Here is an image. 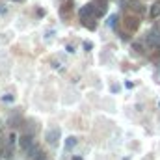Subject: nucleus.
Wrapping results in <instances>:
<instances>
[{
  "label": "nucleus",
  "instance_id": "f257e3e1",
  "mask_svg": "<svg viewBox=\"0 0 160 160\" xmlns=\"http://www.w3.org/2000/svg\"><path fill=\"white\" fill-rule=\"evenodd\" d=\"M145 43H147L149 47L160 48V28H155V30H151V32L147 34V39H145Z\"/></svg>",
  "mask_w": 160,
  "mask_h": 160
},
{
  "label": "nucleus",
  "instance_id": "f03ea898",
  "mask_svg": "<svg viewBox=\"0 0 160 160\" xmlns=\"http://www.w3.org/2000/svg\"><path fill=\"white\" fill-rule=\"evenodd\" d=\"M125 26L134 32V30H138V26H140V19H138L136 15H127V17H125Z\"/></svg>",
  "mask_w": 160,
  "mask_h": 160
},
{
  "label": "nucleus",
  "instance_id": "7ed1b4c3",
  "mask_svg": "<svg viewBox=\"0 0 160 160\" xmlns=\"http://www.w3.org/2000/svg\"><path fill=\"white\" fill-rule=\"evenodd\" d=\"M58 140H60V128H50L48 132H47V142H48V145H58Z\"/></svg>",
  "mask_w": 160,
  "mask_h": 160
},
{
  "label": "nucleus",
  "instance_id": "20e7f679",
  "mask_svg": "<svg viewBox=\"0 0 160 160\" xmlns=\"http://www.w3.org/2000/svg\"><path fill=\"white\" fill-rule=\"evenodd\" d=\"M95 13V2H91V4H86L82 9L78 11V15H80V19H88V17H91Z\"/></svg>",
  "mask_w": 160,
  "mask_h": 160
},
{
  "label": "nucleus",
  "instance_id": "39448f33",
  "mask_svg": "<svg viewBox=\"0 0 160 160\" xmlns=\"http://www.w3.org/2000/svg\"><path fill=\"white\" fill-rule=\"evenodd\" d=\"M21 147H22L24 151H30V149L34 147V136H32V134H24V136L21 138Z\"/></svg>",
  "mask_w": 160,
  "mask_h": 160
},
{
  "label": "nucleus",
  "instance_id": "423d86ee",
  "mask_svg": "<svg viewBox=\"0 0 160 160\" xmlns=\"http://www.w3.org/2000/svg\"><path fill=\"white\" fill-rule=\"evenodd\" d=\"M149 15H151V19H157V17H160V0H157V2L151 6Z\"/></svg>",
  "mask_w": 160,
  "mask_h": 160
},
{
  "label": "nucleus",
  "instance_id": "0eeeda50",
  "mask_svg": "<svg viewBox=\"0 0 160 160\" xmlns=\"http://www.w3.org/2000/svg\"><path fill=\"white\" fill-rule=\"evenodd\" d=\"M82 26H86L89 30H95L97 28V22H93V19H82Z\"/></svg>",
  "mask_w": 160,
  "mask_h": 160
},
{
  "label": "nucleus",
  "instance_id": "6e6552de",
  "mask_svg": "<svg viewBox=\"0 0 160 160\" xmlns=\"http://www.w3.org/2000/svg\"><path fill=\"white\" fill-rule=\"evenodd\" d=\"M75 145H77V138H75V136H69V138L65 140V149H67V151H71Z\"/></svg>",
  "mask_w": 160,
  "mask_h": 160
},
{
  "label": "nucleus",
  "instance_id": "1a4fd4ad",
  "mask_svg": "<svg viewBox=\"0 0 160 160\" xmlns=\"http://www.w3.org/2000/svg\"><path fill=\"white\" fill-rule=\"evenodd\" d=\"M132 48H134L136 52H142V45H140V43H132Z\"/></svg>",
  "mask_w": 160,
  "mask_h": 160
},
{
  "label": "nucleus",
  "instance_id": "9d476101",
  "mask_svg": "<svg viewBox=\"0 0 160 160\" xmlns=\"http://www.w3.org/2000/svg\"><path fill=\"white\" fill-rule=\"evenodd\" d=\"M116 21H118V15H112L110 17V26H116Z\"/></svg>",
  "mask_w": 160,
  "mask_h": 160
},
{
  "label": "nucleus",
  "instance_id": "9b49d317",
  "mask_svg": "<svg viewBox=\"0 0 160 160\" xmlns=\"http://www.w3.org/2000/svg\"><path fill=\"white\" fill-rule=\"evenodd\" d=\"M84 48H86V50H89V48H93V43H89V41H86V43H84Z\"/></svg>",
  "mask_w": 160,
  "mask_h": 160
},
{
  "label": "nucleus",
  "instance_id": "f8f14e48",
  "mask_svg": "<svg viewBox=\"0 0 160 160\" xmlns=\"http://www.w3.org/2000/svg\"><path fill=\"white\" fill-rule=\"evenodd\" d=\"M4 101H8V102H11V101H13V97H11V95H4Z\"/></svg>",
  "mask_w": 160,
  "mask_h": 160
},
{
  "label": "nucleus",
  "instance_id": "ddd939ff",
  "mask_svg": "<svg viewBox=\"0 0 160 160\" xmlns=\"http://www.w3.org/2000/svg\"><path fill=\"white\" fill-rule=\"evenodd\" d=\"M38 160H47V158H45V157H41V158H38Z\"/></svg>",
  "mask_w": 160,
  "mask_h": 160
},
{
  "label": "nucleus",
  "instance_id": "4468645a",
  "mask_svg": "<svg viewBox=\"0 0 160 160\" xmlns=\"http://www.w3.org/2000/svg\"><path fill=\"white\" fill-rule=\"evenodd\" d=\"M73 160H82V158H80V157H77V158H73Z\"/></svg>",
  "mask_w": 160,
  "mask_h": 160
}]
</instances>
